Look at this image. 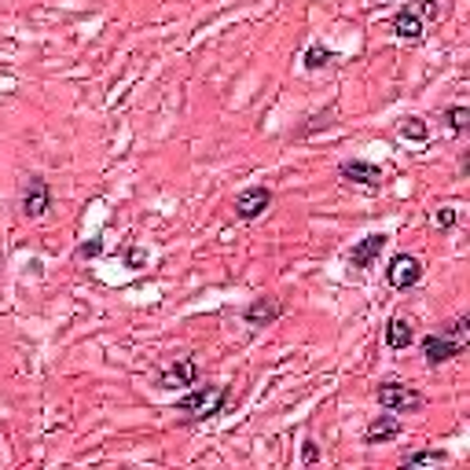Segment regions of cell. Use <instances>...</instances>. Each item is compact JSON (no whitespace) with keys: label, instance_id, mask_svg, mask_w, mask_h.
Here are the masks:
<instances>
[{"label":"cell","instance_id":"2e32d148","mask_svg":"<svg viewBox=\"0 0 470 470\" xmlns=\"http://www.w3.org/2000/svg\"><path fill=\"white\" fill-rule=\"evenodd\" d=\"M444 121H448V129H452L455 136H463V132L470 129V107H463V103H452V107L444 110Z\"/></svg>","mask_w":470,"mask_h":470},{"label":"cell","instance_id":"30bf717a","mask_svg":"<svg viewBox=\"0 0 470 470\" xmlns=\"http://www.w3.org/2000/svg\"><path fill=\"white\" fill-rule=\"evenodd\" d=\"M386 243H390V235H386V232H371V235H364L360 243H353V250H350V265H353L357 272H368V268L382 257Z\"/></svg>","mask_w":470,"mask_h":470},{"label":"cell","instance_id":"7402d4cb","mask_svg":"<svg viewBox=\"0 0 470 470\" xmlns=\"http://www.w3.org/2000/svg\"><path fill=\"white\" fill-rule=\"evenodd\" d=\"M317 459H320V448H317V441H305V444H301V463H305V466H312Z\"/></svg>","mask_w":470,"mask_h":470},{"label":"cell","instance_id":"d6986e66","mask_svg":"<svg viewBox=\"0 0 470 470\" xmlns=\"http://www.w3.org/2000/svg\"><path fill=\"white\" fill-rule=\"evenodd\" d=\"M444 335H448V339H459V342H466V335H470V317H455V320L444 328Z\"/></svg>","mask_w":470,"mask_h":470},{"label":"cell","instance_id":"e0dca14e","mask_svg":"<svg viewBox=\"0 0 470 470\" xmlns=\"http://www.w3.org/2000/svg\"><path fill=\"white\" fill-rule=\"evenodd\" d=\"M441 463H448V452H441V448H423L404 459V466H441Z\"/></svg>","mask_w":470,"mask_h":470},{"label":"cell","instance_id":"4fadbf2b","mask_svg":"<svg viewBox=\"0 0 470 470\" xmlns=\"http://www.w3.org/2000/svg\"><path fill=\"white\" fill-rule=\"evenodd\" d=\"M412 342H415V324L408 317H393L386 324V350L401 353V350H412Z\"/></svg>","mask_w":470,"mask_h":470},{"label":"cell","instance_id":"ac0fdd59","mask_svg":"<svg viewBox=\"0 0 470 470\" xmlns=\"http://www.w3.org/2000/svg\"><path fill=\"white\" fill-rule=\"evenodd\" d=\"M430 221H433L441 232H452V228L459 225V206H441V210L430 214Z\"/></svg>","mask_w":470,"mask_h":470},{"label":"cell","instance_id":"5bb4252c","mask_svg":"<svg viewBox=\"0 0 470 470\" xmlns=\"http://www.w3.org/2000/svg\"><path fill=\"white\" fill-rule=\"evenodd\" d=\"M397 136L408 140V143H426V140H430V129H426L423 118H404V121L397 125Z\"/></svg>","mask_w":470,"mask_h":470},{"label":"cell","instance_id":"52a82bcc","mask_svg":"<svg viewBox=\"0 0 470 470\" xmlns=\"http://www.w3.org/2000/svg\"><path fill=\"white\" fill-rule=\"evenodd\" d=\"M463 350H466V342L448 339L444 331H441V335H426V339H423V360H426L430 368H441V364H448V360L463 357Z\"/></svg>","mask_w":470,"mask_h":470},{"label":"cell","instance_id":"44dd1931","mask_svg":"<svg viewBox=\"0 0 470 470\" xmlns=\"http://www.w3.org/2000/svg\"><path fill=\"white\" fill-rule=\"evenodd\" d=\"M419 19H441V5H437V0H419Z\"/></svg>","mask_w":470,"mask_h":470},{"label":"cell","instance_id":"5b68a950","mask_svg":"<svg viewBox=\"0 0 470 470\" xmlns=\"http://www.w3.org/2000/svg\"><path fill=\"white\" fill-rule=\"evenodd\" d=\"M268 206H272V188L268 184H250L232 199V210H235L239 221H257Z\"/></svg>","mask_w":470,"mask_h":470},{"label":"cell","instance_id":"7a4b0ae2","mask_svg":"<svg viewBox=\"0 0 470 470\" xmlns=\"http://www.w3.org/2000/svg\"><path fill=\"white\" fill-rule=\"evenodd\" d=\"M382 412H393V415H415L426 408V397L412 386V382H401V379H386L379 390H375Z\"/></svg>","mask_w":470,"mask_h":470},{"label":"cell","instance_id":"3957f363","mask_svg":"<svg viewBox=\"0 0 470 470\" xmlns=\"http://www.w3.org/2000/svg\"><path fill=\"white\" fill-rule=\"evenodd\" d=\"M423 272H426V265L415 254H393L386 265V283L393 290H412V287H419Z\"/></svg>","mask_w":470,"mask_h":470},{"label":"cell","instance_id":"ba28073f","mask_svg":"<svg viewBox=\"0 0 470 470\" xmlns=\"http://www.w3.org/2000/svg\"><path fill=\"white\" fill-rule=\"evenodd\" d=\"M203 382V371H199V360L195 357H181L177 364H170L162 375H159V386L162 390H192Z\"/></svg>","mask_w":470,"mask_h":470},{"label":"cell","instance_id":"7c38bea8","mask_svg":"<svg viewBox=\"0 0 470 470\" xmlns=\"http://www.w3.org/2000/svg\"><path fill=\"white\" fill-rule=\"evenodd\" d=\"M393 34L401 37V41H412V45H419L423 37H426V23L419 19V12L415 8H401L397 16H393Z\"/></svg>","mask_w":470,"mask_h":470},{"label":"cell","instance_id":"9a60e30c","mask_svg":"<svg viewBox=\"0 0 470 470\" xmlns=\"http://www.w3.org/2000/svg\"><path fill=\"white\" fill-rule=\"evenodd\" d=\"M331 63H335V52L324 48V45H312V48L301 56V67H305V70H324V67H331Z\"/></svg>","mask_w":470,"mask_h":470},{"label":"cell","instance_id":"ffe728a7","mask_svg":"<svg viewBox=\"0 0 470 470\" xmlns=\"http://www.w3.org/2000/svg\"><path fill=\"white\" fill-rule=\"evenodd\" d=\"M125 265H129V268H143V265H147V250L129 246V250H125Z\"/></svg>","mask_w":470,"mask_h":470},{"label":"cell","instance_id":"6da1fadb","mask_svg":"<svg viewBox=\"0 0 470 470\" xmlns=\"http://www.w3.org/2000/svg\"><path fill=\"white\" fill-rule=\"evenodd\" d=\"M228 397H232V386H228V382H206V386L199 382V386H192L184 397H177L173 412H181L188 423H203V419L221 415L225 404H228Z\"/></svg>","mask_w":470,"mask_h":470},{"label":"cell","instance_id":"603a6c76","mask_svg":"<svg viewBox=\"0 0 470 470\" xmlns=\"http://www.w3.org/2000/svg\"><path fill=\"white\" fill-rule=\"evenodd\" d=\"M99 254H103V239H92V243L78 246V257H99Z\"/></svg>","mask_w":470,"mask_h":470},{"label":"cell","instance_id":"277c9868","mask_svg":"<svg viewBox=\"0 0 470 470\" xmlns=\"http://www.w3.org/2000/svg\"><path fill=\"white\" fill-rule=\"evenodd\" d=\"M339 177H342L346 184H357V188H368V192H379V188L386 184L382 166H375V162H368V159H346V162L339 166Z\"/></svg>","mask_w":470,"mask_h":470},{"label":"cell","instance_id":"8fae6325","mask_svg":"<svg viewBox=\"0 0 470 470\" xmlns=\"http://www.w3.org/2000/svg\"><path fill=\"white\" fill-rule=\"evenodd\" d=\"M401 419L393 415V412H382V415H375L368 426H364V444H386V441H397L401 437Z\"/></svg>","mask_w":470,"mask_h":470},{"label":"cell","instance_id":"9c48e42d","mask_svg":"<svg viewBox=\"0 0 470 470\" xmlns=\"http://www.w3.org/2000/svg\"><path fill=\"white\" fill-rule=\"evenodd\" d=\"M283 301L279 298H272V294H261V298H254L246 308H243V324H250V328H268V324H276L279 317H283Z\"/></svg>","mask_w":470,"mask_h":470},{"label":"cell","instance_id":"8992f818","mask_svg":"<svg viewBox=\"0 0 470 470\" xmlns=\"http://www.w3.org/2000/svg\"><path fill=\"white\" fill-rule=\"evenodd\" d=\"M48 210H52V188H48V181L41 173H30V181L23 188V217L41 221Z\"/></svg>","mask_w":470,"mask_h":470}]
</instances>
